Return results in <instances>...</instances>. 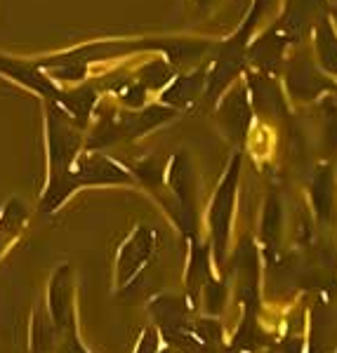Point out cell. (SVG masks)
<instances>
[{
    "instance_id": "obj_30",
    "label": "cell",
    "mask_w": 337,
    "mask_h": 353,
    "mask_svg": "<svg viewBox=\"0 0 337 353\" xmlns=\"http://www.w3.org/2000/svg\"><path fill=\"white\" fill-rule=\"evenodd\" d=\"M335 353H337V349H335Z\"/></svg>"
},
{
    "instance_id": "obj_15",
    "label": "cell",
    "mask_w": 337,
    "mask_h": 353,
    "mask_svg": "<svg viewBox=\"0 0 337 353\" xmlns=\"http://www.w3.org/2000/svg\"><path fill=\"white\" fill-rule=\"evenodd\" d=\"M250 94V106H255L264 116H281L285 113L283 92L269 76H250V83L245 85Z\"/></svg>"
},
{
    "instance_id": "obj_7",
    "label": "cell",
    "mask_w": 337,
    "mask_h": 353,
    "mask_svg": "<svg viewBox=\"0 0 337 353\" xmlns=\"http://www.w3.org/2000/svg\"><path fill=\"white\" fill-rule=\"evenodd\" d=\"M248 59V50H245V38L238 33L233 41H229L222 48L220 57L215 59L213 71L205 78V99H217L227 88L231 85L233 78L243 71V64Z\"/></svg>"
},
{
    "instance_id": "obj_16",
    "label": "cell",
    "mask_w": 337,
    "mask_h": 353,
    "mask_svg": "<svg viewBox=\"0 0 337 353\" xmlns=\"http://www.w3.org/2000/svg\"><path fill=\"white\" fill-rule=\"evenodd\" d=\"M26 221H28L26 205L21 201H17V198H10V201L3 205V210H0V259H3V254L10 250V245L21 236Z\"/></svg>"
},
{
    "instance_id": "obj_4",
    "label": "cell",
    "mask_w": 337,
    "mask_h": 353,
    "mask_svg": "<svg viewBox=\"0 0 337 353\" xmlns=\"http://www.w3.org/2000/svg\"><path fill=\"white\" fill-rule=\"evenodd\" d=\"M156 252V231L151 226L139 224L125 238V243L118 250L116 257V288L125 290L130 283L144 271V266L151 261Z\"/></svg>"
},
{
    "instance_id": "obj_23",
    "label": "cell",
    "mask_w": 337,
    "mask_h": 353,
    "mask_svg": "<svg viewBox=\"0 0 337 353\" xmlns=\"http://www.w3.org/2000/svg\"><path fill=\"white\" fill-rule=\"evenodd\" d=\"M227 297H229V288H227L224 278H210L201 290L198 309H203L208 318H217L222 311H224Z\"/></svg>"
},
{
    "instance_id": "obj_14",
    "label": "cell",
    "mask_w": 337,
    "mask_h": 353,
    "mask_svg": "<svg viewBox=\"0 0 337 353\" xmlns=\"http://www.w3.org/2000/svg\"><path fill=\"white\" fill-rule=\"evenodd\" d=\"M203 92H205V71L198 68V71H193V73L175 78V81L163 90L161 101H163V106L175 111V109L191 106Z\"/></svg>"
},
{
    "instance_id": "obj_28",
    "label": "cell",
    "mask_w": 337,
    "mask_h": 353,
    "mask_svg": "<svg viewBox=\"0 0 337 353\" xmlns=\"http://www.w3.org/2000/svg\"><path fill=\"white\" fill-rule=\"evenodd\" d=\"M81 353H90V351H88V349H85V346H83V351H81Z\"/></svg>"
},
{
    "instance_id": "obj_29",
    "label": "cell",
    "mask_w": 337,
    "mask_h": 353,
    "mask_svg": "<svg viewBox=\"0 0 337 353\" xmlns=\"http://www.w3.org/2000/svg\"><path fill=\"white\" fill-rule=\"evenodd\" d=\"M335 24H337V12H335Z\"/></svg>"
},
{
    "instance_id": "obj_25",
    "label": "cell",
    "mask_w": 337,
    "mask_h": 353,
    "mask_svg": "<svg viewBox=\"0 0 337 353\" xmlns=\"http://www.w3.org/2000/svg\"><path fill=\"white\" fill-rule=\"evenodd\" d=\"M161 332L156 325H148L142 330L139 341L135 346V353H161Z\"/></svg>"
},
{
    "instance_id": "obj_19",
    "label": "cell",
    "mask_w": 337,
    "mask_h": 353,
    "mask_svg": "<svg viewBox=\"0 0 337 353\" xmlns=\"http://www.w3.org/2000/svg\"><path fill=\"white\" fill-rule=\"evenodd\" d=\"M55 104H59L61 109L68 113V118H71V121L83 130L85 125H88L90 116H93V111H95L97 92L93 88H81V90H73V92H61Z\"/></svg>"
},
{
    "instance_id": "obj_26",
    "label": "cell",
    "mask_w": 337,
    "mask_h": 353,
    "mask_svg": "<svg viewBox=\"0 0 337 353\" xmlns=\"http://www.w3.org/2000/svg\"><path fill=\"white\" fill-rule=\"evenodd\" d=\"M83 351V341L78 337V330H68L61 334L59 344H57L55 353H81Z\"/></svg>"
},
{
    "instance_id": "obj_8",
    "label": "cell",
    "mask_w": 337,
    "mask_h": 353,
    "mask_svg": "<svg viewBox=\"0 0 337 353\" xmlns=\"http://www.w3.org/2000/svg\"><path fill=\"white\" fill-rule=\"evenodd\" d=\"M148 313H151V318H153V325L161 332V339L193 330L191 306L186 297L158 294V297H153L148 301Z\"/></svg>"
},
{
    "instance_id": "obj_17",
    "label": "cell",
    "mask_w": 337,
    "mask_h": 353,
    "mask_svg": "<svg viewBox=\"0 0 337 353\" xmlns=\"http://www.w3.org/2000/svg\"><path fill=\"white\" fill-rule=\"evenodd\" d=\"M262 241H264V250L269 257H276L278 243H281L283 233V205L278 193H269L264 201V210H262Z\"/></svg>"
},
{
    "instance_id": "obj_1",
    "label": "cell",
    "mask_w": 337,
    "mask_h": 353,
    "mask_svg": "<svg viewBox=\"0 0 337 353\" xmlns=\"http://www.w3.org/2000/svg\"><path fill=\"white\" fill-rule=\"evenodd\" d=\"M45 113H48V186L41 198V210L43 214H52L61 205V186L68 170L81 156L83 134L81 128L55 101L45 104Z\"/></svg>"
},
{
    "instance_id": "obj_22",
    "label": "cell",
    "mask_w": 337,
    "mask_h": 353,
    "mask_svg": "<svg viewBox=\"0 0 337 353\" xmlns=\"http://www.w3.org/2000/svg\"><path fill=\"white\" fill-rule=\"evenodd\" d=\"M264 344V334L260 332V325H257V316L255 313L243 311V321L238 325L236 334H233L231 341V351L236 353H253L257 349H262Z\"/></svg>"
},
{
    "instance_id": "obj_13",
    "label": "cell",
    "mask_w": 337,
    "mask_h": 353,
    "mask_svg": "<svg viewBox=\"0 0 337 353\" xmlns=\"http://www.w3.org/2000/svg\"><path fill=\"white\" fill-rule=\"evenodd\" d=\"M311 205L318 221L323 226H330L337 221V196H335V179L333 170L325 165L316 172L311 181Z\"/></svg>"
},
{
    "instance_id": "obj_24",
    "label": "cell",
    "mask_w": 337,
    "mask_h": 353,
    "mask_svg": "<svg viewBox=\"0 0 337 353\" xmlns=\"http://www.w3.org/2000/svg\"><path fill=\"white\" fill-rule=\"evenodd\" d=\"M170 81H173V68L161 59L148 61V64L139 71V85L146 90V92L148 90H161Z\"/></svg>"
},
{
    "instance_id": "obj_9",
    "label": "cell",
    "mask_w": 337,
    "mask_h": 353,
    "mask_svg": "<svg viewBox=\"0 0 337 353\" xmlns=\"http://www.w3.org/2000/svg\"><path fill=\"white\" fill-rule=\"evenodd\" d=\"M233 276H236V294L243 304V311L255 313L257 292H260V257H257V245L248 238H243L241 248L236 250Z\"/></svg>"
},
{
    "instance_id": "obj_2",
    "label": "cell",
    "mask_w": 337,
    "mask_h": 353,
    "mask_svg": "<svg viewBox=\"0 0 337 353\" xmlns=\"http://www.w3.org/2000/svg\"><path fill=\"white\" fill-rule=\"evenodd\" d=\"M238 174H241V156H233L229 170L222 176L217 186L213 203L208 210V226H210V250H213L215 264H227V252H229V236H231V219H233V205H236V189H238Z\"/></svg>"
},
{
    "instance_id": "obj_3",
    "label": "cell",
    "mask_w": 337,
    "mask_h": 353,
    "mask_svg": "<svg viewBox=\"0 0 337 353\" xmlns=\"http://www.w3.org/2000/svg\"><path fill=\"white\" fill-rule=\"evenodd\" d=\"M113 184H133V174L111 158L97 151H85L76 158L73 168L61 186V205L76 189L83 186H113Z\"/></svg>"
},
{
    "instance_id": "obj_20",
    "label": "cell",
    "mask_w": 337,
    "mask_h": 353,
    "mask_svg": "<svg viewBox=\"0 0 337 353\" xmlns=\"http://www.w3.org/2000/svg\"><path fill=\"white\" fill-rule=\"evenodd\" d=\"M316 54L321 71L328 76H337V33L328 24V19H321L316 26Z\"/></svg>"
},
{
    "instance_id": "obj_27",
    "label": "cell",
    "mask_w": 337,
    "mask_h": 353,
    "mask_svg": "<svg viewBox=\"0 0 337 353\" xmlns=\"http://www.w3.org/2000/svg\"><path fill=\"white\" fill-rule=\"evenodd\" d=\"M273 3V0H255V8H253V14H250V19H248V26L241 31V36L243 38H248V33H250V28H253V24L257 21V17L260 14H264L267 10H269V5Z\"/></svg>"
},
{
    "instance_id": "obj_10",
    "label": "cell",
    "mask_w": 337,
    "mask_h": 353,
    "mask_svg": "<svg viewBox=\"0 0 337 353\" xmlns=\"http://www.w3.org/2000/svg\"><path fill=\"white\" fill-rule=\"evenodd\" d=\"M217 121L227 137L236 141L245 139L250 123H253V106H250V94L245 85H236L222 97L220 106H217Z\"/></svg>"
},
{
    "instance_id": "obj_18",
    "label": "cell",
    "mask_w": 337,
    "mask_h": 353,
    "mask_svg": "<svg viewBox=\"0 0 337 353\" xmlns=\"http://www.w3.org/2000/svg\"><path fill=\"white\" fill-rule=\"evenodd\" d=\"M61 334L55 327L52 318L45 306H36L31 316V353H55L57 344H59Z\"/></svg>"
},
{
    "instance_id": "obj_21",
    "label": "cell",
    "mask_w": 337,
    "mask_h": 353,
    "mask_svg": "<svg viewBox=\"0 0 337 353\" xmlns=\"http://www.w3.org/2000/svg\"><path fill=\"white\" fill-rule=\"evenodd\" d=\"M283 48H285L283 38H278L276 33H269L267 38H262L260 43L253 45V50H250V59H253V64L257 68H262L264 73H271V71H276L278 64H281Z\"/></svg>"
},
{
    "instance_id": "obj_6",
    "label": "cell",
    "mask_w": 337,
    "mask_h": 353,
    "mask_svg": "<svg viewBox=\"0 0 337 353\" xmlns=\"http://www.w3.org/2000/svg\"><path fill=\"white\" fill-rule=\"evenodd\" d=\"M333 88V83L323 76L307 54H297L285 66V90L295 101H311Z\"/></svg>"
},
{
    "instance_id": "obj_5",
    "label": "cell",
    "mask_w": 337,
    "mask_h": 353,
    "mask_svg": "<svg viewBox=\"0 0 337 353\" xmlns=\"http://www.w3.org/2000/svg\"><path fill=\"white\" fill-rule=\"evenodd\" d=\"M76 294H73V271L71 264H59L50 276L48 283V309L50 318H52L55 327L59 334L68 332L76 327Z\"/></svg>"
},
{
    "instance_id": "obj_11",
    "label": "cell",
    "mask_w": 337,
    "mask_h": 353,
    "mask_svg": "<svg viewBox=\"0 0 337 353\" xmlns=\"http://www.w3.org/2000/svg\"><path fill=\"white\" fill-rule=\"evenodd\" d=\"M191 254H189V266H186V278H184V285H186V299H189L191 309H198V297H201V290L205 283L210 281L213 276V266H210V245L201 243L198 238L191 241Z\"/></svg>"
},
{
    "instance_id": "obj_12",
    "label": "cell",
    "mask_w": 337,
    "mask_h": 353,
    "mask_svg": "<svg viewBox=\"0 0 337 353\" xmlns=\"http://www.w3.org/2000/svg\"><path fill=\"white\" fill-rule=\"evenodd\" d=\"M0 73L10 76L17 83L26 85V88L33 90V92L43 94L48 101H57L61 94V90L57 88L48 76H43L41 68L26 64V61H17V59H10V57H0Z\"/></svg>"
}]
</instances>
